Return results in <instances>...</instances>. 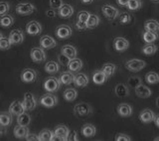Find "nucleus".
I'll return each instance as SVG.
<instances>
[{
	"label": "nucleus",
	"instance_id": "nucleus-22",
	"mask_svg": "<svg viewBox=\"0 0 159 141\" xmlns=\"http://www.w3.org/2000/svg\"><path fill=\"white\" fill-rule=\"evenodd\" d=\"M74 84L78 88H84L89 84V78L84 74H77L74 78Z\"/></svg>",
	"mask_w": 159,
	"mask_h": 141
},
{
	"label": "nucleus",
	"instance_id": "nucleus-60",
	"mask_svg": "<svg viewBox=\"0 0 159 141\" xmlns=\"http://www.w3.org/2000/svg\"><path fill=\"white\" fill-rule=\"evenodd\" d=\"M3 38V35H2V33L1 32H0V40H1Z\"/></svg>",
	"mask_w": 159,
	"mask_h": 141
},
{
	"label": "nucleus",
	"instance_id": "nucleus-47",
	"mask_svg": "<svg viewBox=\"0 0 159 141\" xmlns=\"http://www.w3.org/2000/svg\"><path fill=\"white\" fill-rule=\"evenodd\" d=\"M58 60H59V63L61 65H63V66H68L70 61H71V59H70L69 57H67L66 55L62 54V53H61V55H59Z\"/></svg>",
	"mask_w": 159,
	"mask_h": 141
},
{
	"label": "nucleus",
	"instance_id": "nucleus-46",
	"mask_svg": "<svg viewBox=\"0 0 159 141\" xmlns=\"http://www.w3.org/2000/svg\"><path fill=\"white\" fill-rule=\"evenodd\" d=\"M10 9V5L7 2H0V16L7 14Z\"/></svg>",
	"mask_w": 159,
	"mask_h": 141
},
{
	"label": "nucleus",
	"instance_id": "nucleus-55",
	"mask_svg": "<svg viewBox=\"0 0 159 141\" xmlns=\"http://www.w3.org/2000/svg\"><path fill=\"white\" fill-rule=\"evenodd\" d=\"M118 5H120V6H126L127 3L129 2V0H116Z\"/></svg>",
	"mask_w": 159,
	"mask_h": 141
},
{
	"label": "nucleus",
	"instance_id": "nucleus-39",
	"mask_svg": "<svg viewBox=\"0 0 159 141\" xmlns=\"http://www.w3.org/2000/svg\"><path fill=\"white\" fill-rule=\"evenodd\" d=\"M13 23H14V18L11 15L5 14L0 18V25H1L2 27H10V26H12Z\"/></svg>",
	"mask_w": 159,
	"mask_h": 141
},
{
	"label": "nucleus",
	"instance_id": "nucleus-1",
	"mask_svg": "<svg viewBox=\"0 0 159 141\" xmlns=\"http://www.w3.org/2000/svg\"><path fill=\"white\" fill-rule=\"evenodd\" d=\"M69 133H70V129L68 128V126H66V125H64V124H60L54 130V137L52 141L54 140L67 141Z\"/></svg>",
	"mask_w": 159,
	"mask_h": 141
},
{
	"label": "nucleus",
	"instance_id": "nucleus-3",
	"mask_svg": "<svg viewBox=\"0 0 159 141\" xmlns=\"http://www.w3.org/2000/svg\"><path fill=\"white\" fill-rule=\"evenodd\" d=\"M61 82L60 80L54 77H50L45 80L44 83V89L47 90L48 93H55L61 87Z\"/></svg>",
	"mask_w": 159,
	"mask_h": 141
},
{
	"label": "nucleus",
	"instance_id": "nucleus-33",
	"mask_svg": "<svg viewBox=\"0 0 159 141\" xmlns=\"http://www.w3.org/2000/svg\"><path fill=\"white\" fill-rule=\"evenodd\" d=\"M59 70H60L59 64L54 61H50L45 65V70L48 74H56L59 72Z\"/></svg>",
	"mask_w": 159,
	"mask_h": 141
},
{
	"label": "nucleus",
	"instance_id": "nucleus-21",
	"mask_svg": "<svg viewBox=\"0 0 159 141\" xmlns=\"http://www.w3.org/2000/svg\"><path fill=\"white\" fill-rule=\"evenodd\" d=\"M74 14V8L70 4H63L62 7L59 9V16L61 18L67 19Z\"/></svg>",
	"mask_w": 159,
	"mask_h": 141
},
{
	"label": "nucleus",
	"instance_id": "nucleus-51",
	"mask_svg": "<svg viewBox=\"0 0 159 141\" xmlns=\"http://www.w3.org/2000/svg\"><path fill=\"white\" fill-rule=\"evenodd\" d=\"M68 140H70V141H77L78 140V134L75 130L70 131L69 136H68Z\"/></svg>",
	"mask_w": 159,
	"mask_h": 141
},
{
	"label": "nucleus",
	"instance_id": "nucleus-24",
	"mask_svg": "<svg viewBox=\"0 0 159 141\" xmlns=\"http://www.w3.org/2000/svg\"><path fill=\"white\" fill-rule=\"evenodd\" d=\"M82 133L84 136H86V137H93L96 135L97 129L94 127V125L91 123H87L82 127Z\"/></svg>",
	"mask_w": 159,
	"mask_h": 141
},
{
	"label": "nucleus",
	"instance_id": "nucleus-17",
	"mask_svg": "<svg viewBox=\"0 0 159 141\" xmlns=\"http://www.w3.org/2000/svg\"><path fill=\"white\" fill-rule=\"evenodd\" d=\"M40 46L43 49H53L57 46V42L51 36L46 35V36H43L40 39Z\"/></svg>",
	"mask_w": 159,
	"mask_h": 141
},
{
	"label": "nucleus",
	"instance_id": "nucleus-4",
	"mask_svg": "<svg viewBox=\"0 0 159 141\" xmlns=\"http://www.w3.org/2000/svg\"><path fill=\"white\" fill-rule=\"evenodd\" d=\"M146 66V63L142 60L132 59L125 63V68L130 72H139Z\"/></svg>",
	"mask_w": 159,
	"mask_h": 141
},
{
	"label": "nucleus",
	"instance_id": "nucleus-49",
	"mask_svg": "<svg viewBox=\"0 0 159 141\" xmlns=\"http://www.w3.org/2000/svg\"><path fill=\"white\" fill-rule=\"evenodd\" d=\"M116 141H130L131 138L128 136L126 134H123V133H119L116 136Z\"/></svg>",
	"mask_w": 159,
	"mask_h": 141
},
{
	"label": "nucleus",
	"instance_id": "nucleus-10",
	"mask_svg": "<svg viewBox=\"0 0 159 141\" xmlns=\"http://www.w3.org/2000/svg\"><path fill=\"white\" fill-rule=\"evenodd\" d=\"M36 79H37V73H36V70H34L32 69H25L21 73L22 82L26 84L34 83L35 80H36Z\"/></svg>",
	"mask_w": 159,
	"mask_h": 141
},
{
	"label": "nucleus",
	"instance_id": "nucleus-30",
	"mask_svg": "<svg viewBox=\"0 0 159 141\" xmlns=\"http://www.w3.org/2000/svg\"><path fill=\"white\" fill-rule=\"evenodd\" d=\"M12 123V114L9 111H3L0 112V124L3 125V126H10Z\"/></svg>",
	"mask_w": 159,
	"mask_h": 141
},
{
	"label": "nucleus",
	"instance_id": "nucleus-54",
	"mask_svg": "<svg viewBox=\"0 0 159 141\" xmlns=\"http://www.w3.org/2000/svg\"><path fill=\"white\" fill-rule=\"evenodd\" d=\"M7 133V127L6 126H3V125L0 124V137L4 136L5 134Z\"/></svg>",
	"mask_w": 159,
	"mask_h": 141
},
{
	"label": "nucleus",
	"instance_id": "nucleus-58",
	"mask_svg": "<svg viewBox=\"0 0 159 141\" xmlns=\"http://www.w3.org/2000/svg\"><path fill=\"white\" fill-rule=\"evenodd\" d=\"M156 107H157L159 108V97H158V98H156Z\"/></svg>",
	"mask_w": 159,
	"mask_h": 141
},
{
	"label": "nucleus",
	"instance_id": "nucleus-25",
	"mask_svg": "<svg viewBox=\"0 0 159 141\" xmlns=\"http://www.w3.org/2000/svg\"><path fill=\"white\" fill-rule=\"evenodd\" d=\"M74 78L75 75L73 74V72H64L61 75H60V82H61L62 84H65V85H68V84H71L72 83H74Z\"/></svg>",
	"mask_w": 159,
	"mask_h": 141
},
{
	"label": "nucleus",
	"instance_id": "nucleus-36",
	"mask_svg": "<svg viewBox=\"0 0 159 141\" xmlns=\"http://www.w3.org/2000/svg\"><path fill=\"white\" fill-rule=\"evenodd\" d=\"M78 97V92L75 89H68L64 92V98L67 102H74Z\"/></svg>",
	"mask_w": 159,
	"mask_h": 141
},
{
	"label": "nucleus",
	"instance_id": "nucleus-41",
	"mask_svg": "<svg viewBox=\"0 0 159 141\" xmlns=\"http://www.w3.org/2000/svg\"><path fill=\"white\" fill-rule=\"evenodd\" d=\"M142 6L141 0H129V2L127 3L126 7L131 10V11H136V10L140 9Z\"/></svg>",
	"mask_w": 159,
	"mask_h": 141
},
{
	"label": "nucleus",
	"instance_id": "nucleus-34",
	"mask_svg": "<svg viewBox=\"0 0 159 141\" xmlns=\"http://www.w3.org/2000/svg\"><path fill=\"white\" fill-rule=\"evenodd\" d=\"M38 135L39 141H52L54 137V132L49 129H44Z\"/></svg>",
	"mask_w": 159,
	"mask_h": 141
},
{
	"label": "nucleus",
	"instance_id": "nucleus-14",
	"mask_svg": "<svg viewBox=\"0 0 159 141\" xmlns=\"http://www.w3.org/2000/svg\"><path fill=\"white\" fill-rule=\"evenodd\" d=\"M25 111H26V110H25L23 102H19V100H14L9 107V112L12 115H16V116H18L19 114H21Z\"/></svg>",
	"mask_w": 159,
	"mask_h": 141
},
{
	"label": "nucleus",
	"instance_id": "nucleus-37",
	"mask_svg": "<svg viewBox=\"0 0 159 141\" xmlns=\"http://www.w3.org/2000/svg\"><path fill=\"white\" fill-rule=\"evenodd\" d=\"M143 41L146 43H153L155 42L158 39V34L154 33V32H150V31H145L142 35Z\"/></svg>",
	"mask_w": 159,
	"mask_h": 141
},
{
	"label": "nucleus",
	"instance_id": "nucleus-45",
	"mask_svg": "<svg viewBox=\"0 0 159 141\" xmlns=\"http://www.w3.org/2000/svg\"><path fill=\"white\" fill-rule=\"evenodd\" d=\"M50 3V7L51 9H60L62 7V5L64 4L63 3V0H50L49 1Z\"/></svg>",
	"mask_w": 159,
	"mask_h": 141
},
{
	"label": "nucleus",
	"instance_id": "nucleus-9",
	"mask_svg": "<svg viewBox=\"0 0 159 141\" xmlns=\"http://www.w3.org/2000/svg\"><path fill=\"white\" fill-rule=\"evenodd\" d=\"M102 14L108 20H114L116 17H118V15H119L118 10L116 7H113L112 5H108V4L103 5L102 8Z\"/></svg>",
	"mask_w": 159,
	"mask_h": 141
},
{
	"label": "nucleus",
	"instance_id": "nucleus-56",
	"mask_svg": "<svg viewBox=\"0 0 159 141\" xmlns=\"http://www.w3.org/2000/svg\"><path fill=\"white\" fill-rule=\"evenodd\" d=\"M154 124L156 125V126L159 128V114H157V115H155V117H154Z\"/></svg>",
	"mask_w": 159,
	"mask_h": 141
},
{
	"label": "nucleus",
	"instance_id": "nucleus-26",
	"mask_svg": "<svg viewBox=\"0 0 159 141\" xmlns=\"http://www.w3.org/2000/svg\"><path fill=\"white\" fill-rule=\"evenodd\" d=\"M68 67H69V70H71V72L77 73V72H79V70H82V68H83V62H82V60L75 58V59H72L71 61H70Z\"/></svg>",
	"mask_w": 159,
	"mask_h": 141
},
{
	"label": "nucleus",
	"instance_id": "nucleus-5",
	"mask_svg": "<svg viewBox=\"0 0 159 141\" xmlns=\"http://www.w3.org/2000/svg\"><path fill=\"white\" fill-rule=\"evenodd\" d=\"M30 56H31L32 61L35 63H43L46 61V53L41 48L39 47H35L31 50V53H30Z\"/></svg>",
	"mask_w": 159,
	"mask_h": 141
},
{
	"label": "nucleus",
	"instance_id": "nucleus-43",
	"mask_svg": "<svg viewBox=\"0 0 159 141\" xmlns=\"http://www.w3.org/2000/svg\"><path fill=\"white\" fill-rule=\"evenodd\" d=\"M128 84L129 87L135 89L139 84H141V79L138 77H130L128 79Z\"/></svg>",
	"mask_w": 159,
	"mask_h": 141
},
{
	"label": "nucleus",
	"instance_id": "nucleus-44",
	"mask_svg": "<svg viewBox=\"0 0 159 141\" xmlns=\"http://www.w3.org/2000/svg\"><path fill=\"white\" fill-rule=\"evenodd\" d=\"M11 42H10L9 38H5L3 37L0 40V50H8L11 47Z\"/></svg>",
	"mask_w": 159,
	"mask_h": 141
},
{
	"label": "nucleus",
	"instance_id": "nucleus-32",
	"mask_svg": "<svg viewBox=\"0 0 159 141\" xmlns=\"http://www.w3.org/2000/svg\"><path fill=\"white\" fill-rule=\"evenodd\" d=\"M99 24V18L98 16L94 14H91L88 19V21L86 22L87 25V29H94L98 27V25Z\"/></svg>",
	"mask_w": 159,
	"mask_h": 141
},
{
	"label": "nucleus",
	"instance_id": "nucleus-53",
	"mask_svg": "<svg viewBox=\"0 0 159 141\" xmlns=\"http://www.w3.org/2000/svg\"><path fill=\"white\" fill-rule=\"evenodd\" d=\"M46 15L49 18H54L55 16H56V12H55L54 9H50V10H47L46 11Z\"/></svg>",
	"mask_w": 159,
	"mask_h": 141
},
{
	"label": "nucleus",
	"instance_id": "nucleus-40",
	"mask_svg": "<svg viewBox=\"0 0 159 141\" xmlns=\"http://www.w3.org/2000/svg\"><path fill=\"white\" fill-rule=\"evenodd\" d=\"M145 80L150 84H155L159 83V75L155 72H149L145 75Z\"/></svg>",
	"mask_w": 159,
	"mask_h": 141
},
{
	"label": "nucleus",
	"instance_id": "nucleus-38",
	"mask_svg": "<svg viewBox=\"0 0 159 141\" xmlns=\"http://www.w3.org/2000/svg\"><path fill=\"white\" fill-rule=\"evenodd\" d=\"M116 67L114 64H111V63H107V64H104L102 66V70L107 75V77H111V75L114 74V72H116Z\"/></svg>",
	"mask_w": 159,
	"mask_h": 141
},
{
	"label": "nucleus",
	"instance_id": "nucleus-19",
	"mask_svg": "<svg viewBox=\"0 0 159 141\" xmlns=\"http://www.w3.org/2000/svg\"><path fill=\"white\" fill-rule=\"evenodd\" d=\"M13 133H14V136L16 138L23 139V138H26L27 135L30 132H29V128L27 126H23V125H19L18 124L17 126L14 127Z\"/></svg>",
	"mask_w": 159,
	"mask_h": 141
},
{
	"label": "nucleus",
	"instance_id": "nucleus-20",
	"mask_svg": "<svg viewBox=\"0 0 159 141\" xmlns=\"http://www.w3.org/2000/svg\"><path fill=\"white\" fill-rule=\"evenodd\" d=\"M117 113L122 117H128L132 114V107L128 103H120L117 107Z\"/></svg>",
	"mask_w": 159,
	"mask_h": 141
},
{
	"label": "nucleus",
	"instance_id": "nucleus-2",
	"mask_svg": "<svg viewBox=\"0 0 159 141\" xmlns=\"http://www.w3.org/2000/svg\"><path fill=\"white\" fill-rule=\"evenodd\" d=\"M74 112L80 117H87L89 114L93 112V109L91 105L86 103V102H81L75 105L74 107Z\"/></svg>",
	"mask_w": 159,
	"mask_h": 141
},
{
	"label": "nucleus",
	"instance_id": "nucleus-13",
	"mask_svg": "<svg viewBox=\"0 0 159 141\" xmlns=\"http://www.w3.org/2000/svg\"><path fill=\"white\" fill-rule=\"evenodd\" d=\"M26 32L32 36H37L42 32L41 24L37 21H30L26 26Z\"/></svg>",
	"mask_w": 159,
	"mask_h": 141
},
{
	"label": "nucleus",
	"instance_id": "nucleus-27",
	"mask_svg": "<svg viewBox=\"0 0 159 141\" xmlns=\"http://www.w3.org/2000/svg\"><path fill=\"white\" fill-rule=\"evenodd\" d=\"M107 77L102 70H96L93 75V82L96 84H102L106 83Z\"/></svg>",
	"mask_w": 159,
	"mask_h": 141
},
{
	"label": "nucleus",
	"instance_id": "nucleus-29",
	"mask_svg": "<svg viewBox=\"0 0 159 141\" xmlns=\"http://www.w3.org/2000/svg\"><path fill=\"white\" fill-rule=\"evenodd\" d=\"M114 93H116V97L118 98H125L129 94V89L123 84H118L116 89H114Z\"/></svg>",
	"mask_w": 159,
	"mask_h": 141
},
{
	"label": "nucleus",
	"instance_id": "nucleus-61",
	"mask_svg": "<svg viewBox=\"0 0 159 141\" xmlns=\"http://www.w3.org/2000/svg\"><path fill=\"white\" fill-rule=\"evenodd\" d=\"M154 141H159V137H156L155 139H154Z\"/></svg>",
	"mask_w": 159,
	"mask_h": 141
},
{
	"label": "nucleus",
	"instance_id": "nucleus-57",
	"mask_svg": "<svg viewBox=\"0 0 159 141\" xmlns=\"http://www.w3.org/2000/svg\"><path fill=\"white\" fill-rule=\"evenodd\" d=\"M93 1V0H82V2L84 3V4H89V3H92Z\"/></svg>",
	"mask_w": 159,
	"mask_h": 141
},
{
	"label": "nucleus",
	"instance_id": "nucleus-7",
	"mask_svg": "<svg viewBox=\"0 0 159 141\" xmlns=\"http://www.w3.org/2000/svg\"><path fill=\"white\" fill-rule=\"evenodd\" d=\"M40 103L45 107H54L58 103V98L52 93H46L40 98Z\"/></svg>",
	"mask_w": 159,
	"mask_h": 141
},
{
	"label": "nucleus",
	"instance_id": "nucleus-50",
	"mask_svg": "<svg viewBox=\"0 0 159 141\" xmlns=\"http://www.w3.org/2000/svg\"><path fill=\"white\" fill-rule=\"evenodd\" d=\"M25 139L27 141H39V135L35 134V133H29Z\"/></svg>",
	"mask_w": 159,
	"mask_h": 141
},
{
	"label": "nucleus",
	"instance_id": "nucleus-12",
	"mask_svg": "<svg viewBox=\"0 0 159 141\" xmlns=\"http://www.w3.org/2000/svg\"><path fill=\"white\" fill-rule=\"evenodd\" d=\"M9 40L11 42L12 45H17V44H21L24 41V35L23 32L19 29H14L12 30L9 34Z\"/></svg>",
	"mask_w": 159,
	"mask_h": 141
},
{
	"label": "nucleus",
	"instance_id": "nucleus-31",
	"mask_svg": "<svg viewBox=\"0 0 159 141\" xmlns=\"http://www.w3.org/2000/svg\"><path fill=\"white\" fill-rule=\"evenodd\" d=\"M31 122V116L27 112H23L19 114L17 116V123L19 125H23V126H28Z\"/></svg>",
	"mask_w": 159,
	"mask_h": 141
},
{
	"label": "nucleus",
	"instance_id": "nucleus-35",
	"mask_svg": "<svg viewBox=\"0 0 159 141\" xmlns=\"http://www.w3.org/2000/svg\"><path fill=\"white\" fill-rule=\"evenodd\" d=\"M158 50V47L156 45H154L153 43H147V45H145L143 48H142V53L147 55V56H152L154 55Z\"/></svg>",
	"mask_w": 159,
	"mask_h": 141
},
{
	"label": "nucleus",
	"instance_id": "nucleus-42",
	"mask_svg": "<svg viewBox=\"0 0 159 141\" xmlns=\"http://www.w3.org/2000/svg\"><path fill=\"white\" fill-rule=\"evenodd\" d=\"M118 17H119V22H120L121 24H128V23H130L131 21V16H130V14L127 13V12H123L121 13L120 15H118Z\"/></svg>",
	"mask_w": 159,
	"mask_h": 141
},
{
	"label": "nucleus",
	"instance_id": "nucleus-15",
	"mask_svg": "<svg viewBox=\"0 0 159 141\" xmlns=\"http://www.w3.org/2000/svg\"><path fill=\"white\" fill-rule=\"evenodd\" d=\"M154 117H155V114H154V112L149 108L143 109L142 111L139 113V120H140L142 123H150L154 120Z\"/></svg>",
	"mask_w": 159,
	"mask_h": 141
},
{
	"label": "nucleus",
	"instance_id": "nucleus-52",
	"mask_svg": "<svg viewBox=\"0 0 159 141\" xmlns=\"http://www.w3.org/2000/svg\"><path fill=\"white\" fill-rule=\"evenodd\" d=\"M76 27L79 29V30H84L87 29V25L84 22H82V21H78L76 23Z\"/></svg>",
	"mask_w": 159,
	"mask_h": 141
},
{
	"label": "nucleus",
	"instance_id": "nucleus-23",
	"mask_svg": "<svg viewBox=\"0 0 159 141\" xmlns=\"http://www.w3.org/2000/svg\"><path fill=\"white\" fill-rule=\"evenodd\" d=\"M62 54L66 55L67 57H69L70 59H75L78 55V50L75 48L72 45H65V46L62 47Z\"/></svg>",
	"mask_w": 159,
	"mask_h": 141
},
{
	"label": "nucleus",
	"instance_id": "nucleus-8",
	"mask_svg": "<svg viewBox=\"0 0 159 141\" xmlns=\"http://www.w3.org/2000/svg\"><path fill=\"white\" fill-rule=\"evenodd\" d=\"M36 8L32 3H20L16 6V13L19 15H30Z\"/></svg>",
	"mask_w": 159,
	"mask_h": 141
},
{
	"label": "nucleus",
	"instance_id": "nucleus-48",
	"mask_svg": "<svg viewBox=\"0 0 159 141\" xmlns=\"http://www.w3.org/2000/svg\"><path fill=\"white\" fill-rule=\"evenodd\" d=\"M89 15H91V14H89V12H87V11H81L78 14V21H82V22L86 23L88 21Z\"/></svg>",
	"mask_w": 159,
	"mask_h": 141
},
{
	"label": "nucleus",
	"instance_id": "nucleus-6",
	"mask_svg": "<svg viewBox=\"0 0 159 141\" xmlns=\"http://www.w3.org/2000/svg\"><path fill=\"white\" fill-rule=\"evenodd\" d=\"M23 104L26 111H31V110L35 109L37 105V102L35 99L33 93H26L24 94V99H23Z\"/></svg>",
	"mask_w": 159,
	"mask_h": 141
},
{
	"label": "nucleus",
	"instance_id": "nucleus-16",
	"mask_svg": "<svg viewBox=\"0 0 159 141\" xmlns=\"http://www.w3.org/2000/svg\"><path fill=\"white\" fill-rule=\"evenodd\" d=\"M56 35L60 39H68L72 36V28L67 25H61L56 30Z\"/></svg>",
	"mask_w": 159,
	"mask_h": 141
},
{
	"label": "nucleus",
	"instance_id": "nucleus-18",
	"mask_svg": "<svg viewBox=\"0 0 159 141\" xmlns=\"http://www.w3.org/2000/svg\"><path fill=\"white\" fill-rule=\"evenodd\" d=\"M135 93H136L137 97L141 98H147L152 94V92L148 87L141 84H139L138 87L135 88Z\"/></svg>",
	"mask_w": 159,
	"mask_h": 141
},
{
	"label": "nucleus",
	"instance_id": "nucleus-59",
	"mask_svg": "<svg viewBox=\"0 0 159 141\" xmlns=\"http://www.w3.org/2000/svg\"><path fill=\"white\" fill-rule=\"evenodd\" d=\"M151 1L154 3H159V0H151Z\"/></svg>",
	"mask_w": 159,
	"mask_h": 141
},
{
	"label": "nucleus",
	"instance_id": "nucleus-28",
	"mask_svg": "<svg viewBox=\"0 0 159 141\" xmlns=\"http://www.w3.org/2000/svg\"><path fill=\"white\" fill-rule=\"evenodd\" d=\"M144 29L145 31H150L154 33L159 32V22L156 20H147L144 23Z\"/></svg>",
	"mask_w": 159,
	"mask_h": 141
},
{
	"label": "nucleus",
	"instance_id": "nucleus-11",
	"mask_svg": "<svg viewBox=\"0 0 159 141\" xmlns=\"http://www.w3.org/2000/svg\"><path fill=\"white\" fill-rule=\"evenodd\" d=\"M113 47L117 52H124L129 47V42L123 37H116L113 40Z\"/></svg>",
	"mask_w": 159,
	"mask_h": 141
}]
</instances>
